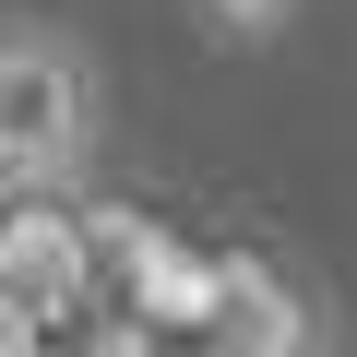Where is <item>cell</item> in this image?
<instances>
[{
	"label": "cell",
	"instance_id": "obj_2",
	"mask_svg": "<svg viewBox=\"0 0 357 357\" xmlns=\"http://www.w3.org/2000/svg\"><path fill=\"white\" fill-rule=\"evenodd\" d=\"M191 13H203L215 36H238V48H262V36H286V13H298V0H191Z\"/></svg>",
	"mask_w": 357,
	"mask_h": 357
},
{
	"label": "cell",
	"instance_id": "obj_3",
	"mask_svg": "<svg viewBox=\"0 0 357 357\" xmlns=\"http://www.w3.org/2000/svg\"><path fill=\"white\" fill-rule=\"evenodd\" d=\"M0 357H24V310L13 298H0Z\"/></svg>",
	"mask_w": 357,
	"mask_h": 357
},
{
	"label": "cell",
	"instance_id": "obj_1",
	"mask_svg": "<svg viewBox=\"0 0 357 357\" xmlns=\"http://www.w3.org/2000/svg\"><path fill=\"white\" fill-rule=\"evenodd\" d=\"M84 155H96V60L36 13H0V191H72Z\"/></svg>",
	"mask_w": 357,
	"mask_h": 357
}]
</instances>
